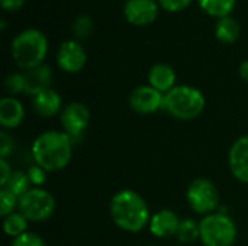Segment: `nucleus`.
<instances>
[{
  "label": "nucleus",
  "instance_id": "obj_4",
  "mask_svg": "<svg viewBox=\"0 0 248 246\" xmlns=\"http://www.w3.org/2000/svg\"><path fill=\"white\" fill-rule=\"evenodd\" d=\"M205 104L203 93L193 86H176L164 94V110L177 120H195L203 113Z\"/></svg>",
  "mask_w": 248,
  "mask_h": 246
},
{
  "label": "nucleus",
  "instance_id": "obj_32",
  "mask_svg": "<svg viewBox=\"0 0 248 246\" xmlns=\"http://www.w3.org/2000/svg\"><path fill=\"white\" fill-rule=\"evenodd\" d=\"M238 72H240V77H241L244 81H247L248 83V59L243 61V62L240 64V67H238Z\"/></svg>",
  "mask_w": 248,
  "mask_h": 246
},
{
  "label": "nucleus",
  "instance_id": "obj_20",
  "mask_svg": "<svg viewBox=\"0 0 248 246\" xmlns=\"http://www.w3.org/2000/svg\"><path fill=\"white\" fill-rule=\"evenodd\" d=\"M28 219L20 212H13L12 215L6 216L3 220V229L7 236H12L13 239L20 236L28 229Z\"/></svg>",
  "mask_w": 248,
  "mask_h": 246
},
{
  "label": "nucleus",
  "instance_id": "obj_30",
  "mask_svg": "<svg viewBox=\"0 0 248 246\" xmlns=\"http://www.w3.org/2000/svg\"><path fill=\"white\" fill-rule=\"evenodd\" d=\"M12 174H13V171H12L10 164L6 159L0 158V186L1 187H4L7 184V181L12 177Z\"/></svg>",
  "mask_w": 248,
  "mask_h": 246
},
{
  "label": "nucleus",
  "instance_id": "obj_1",
  "mask_svg": "<svg viewBox=\"0 0 248 246\" xmlns=\"http://www.w3.org/2000/svg\"><path fill=\"white\" fill-rule=\"evenodd\" d=\"M110 217L113 223L131 233L141 232L150 225L151 215L147 202L134 190H121L110 200Z\"/></svg>",
  "mask_w": 248,
  "mask_h": 246
},
{
  "label": "nucleus",
  "instance_id": "obj_16",
  "mask_svg": "<svg viewBox=\"0 0 248 246\" xmlns=\"http://www.w3.org/2000/svg\"><path fill=\"white\" fill-rule=\"evenodd\" d=\"M61 107L62 99L52 88H48L32 97V109L39 117H52L58 112H61Z\"/></svg>",
  "mask_w": 248,
  "mask_h": 246
},
{
  "label": "nucleus",
  "instance_id": "obj_14",
  "mask_svg": "<svg viewBox=\"0 0 248 246\" xmlns=\"http://www.w3.org/2000/svg\"><path fill=\"white\" fill-rule=\"evenodd\" d=\"M25 80V94L28 96H36L48 88H51L52 83V70L46 64H41L35 68L26 70L23 72Z\"/></svg>",
  "mask_w": 248,
  "mask_h": 246
},
{
  "label": "nucleus",
  "instance_id": "obj_31",
  "mask_svg": "<svg viewBox=\"0 0 248 246\" xmlns=\"http://www.w3.org/2000/svg\"><path fill=\"white\" fill-rule=\"evenodd\" d=\"M25 0H0V4L4 10L7 12H15L19 10L23 6Z\"/></svg>",
  "mask_w": 248,
  "mask_h": 246
},
{
  "label": "nucleus",
  "instance_id": "obj_3",
  "mask_svg": "<svg viewBox=\"0 0 248 246\" xmlns=\"http://www.w3.org/2000/svg\"><path fill=\"white\" fill-rule=\"evenodd\" d=\"M46 54L48 38L39 29H23L12 41V57L15 62L25 71L44 64Z\"/></svg>",
  "mask_w": 248,
  "mask_h": 246
},
{
  "label": "nucleus",
  "instance_id": "obj_6",
  "mask_svg": "<svg viewBox=\"0 0 248 246\" xmlns=\"http://www.w3.org/2000/svg\"><path fill=\"white\" fill-rule=\"evenodd\" d=\"M54 210L55 199L49 191L41 187H32L19 197L17 212H20L29 222H44L52 216Z\"/></svg>",
  "mask_w": 248,
  "mask_h": 246
},
{
  "label": "nucleus",
  "instance_id": "obj_13",
  "mask_svg": "<svg viewBox=\"0 0 248 246\" xmlns=\"http://www.w3.org/2000/svg\"><path fill=\"white\" fill-rule=\"evenodd\" d=\"M180 222L182 220L179 219V216L173 210L163 209V210L155 212L151 216L148 228H150V232L155 238L167 239V238H171V236H177Z\"/></svg>",
  "mask_w": 248,
  "mask_h": 246
},
{
  "label": "nucleus",
  "instance_id": "obj_24",
  "mask_svg": "<svg viewBox=\"0 0 248 246\" xmlns=\"http://www.w3.org/2000/svg\"><path fill=\"white\" fill-rule=\"evenodd\" d=\"M17 203H19V197H16L7 188L1 187V190H0V215L3 219L15 212V209L17 207Z\"/></svg>",
  "mask_w": 248,
  "mask_h": 246
},
{
  "label": "nucleus",
  "instance_id": "obj_5",
  "mask_svg": "<svg viewBox=\"0 0 248 246\" xmlns=\"http://www.w3.org/2000/svg\"><path fill=\"white\" fill-rule=\"evenodd\" d=\"M201 241L205 246H232L237 239V226L225 213H211L199 222Z\"/></svg>",
  "mask_w": 248,
  "mask_h": 246
},
{
  "label": "nucleus",
  "instance_id": "obj_2",
  "mask_svg": "<svg viewBox=\"0 0 248 246\" xmlns=\"http://www.w3.org/2000/svg\"><path fill=\"white\" fill-rule=\"evenodd\" d=\"M33 161L46 173L65 168L73 155V141L65 132L46 130L41 133L31 148Z\"/></svg>",
  "mask_w": 248,
  "mask_h": 246
},
{
  "label": "nucleus",
  "instance_id": "obj_9",
  "mask_svg": "<svg viewBox=\"0 0 248 246\" xmlns=\"http://www.w3.org/2000/svg\"><path fill=\"white\" fill-rule=\"evenodd\" d=\"M129 106L135 113L151 115L164 109V94L155 90L154 87L140 86L132 90L129 96Z\"/></svg>",
  "mask_w": 248,
  "mask_h": 246
},
{
  "label": "nucleus",
  "instance_id": "obj_7",
  "mask_svg": "<svg viewBox=\"0 0 248 246\" xmlns=\"http://www.w3.org/2000/svg\"><path fill=\"white\" fill-rule=\"evenodd\" d=\"M219 190L209 178H196L186 191V200L190 209L202 216L215 213L219 207Z\"/></svg>",
  "mask_w": 248,
  "mask_h": 246
},
{
  "label": "nucleus",
  "instance_id": "obj_17",
  "mask_svg": "<svg viewBox=\"0 0 248 246\" xmlns=\"http://www.w3.org/2000/svg\"><path fill=\"white\" fill-rule=\"evenodd\" d=\"M25 117V109L22 103L12 97H3L0 100V125L4 129H15L17 128Z\"/></svg>",
  "mask_w": 248,
  "mask_h": 246
},
{
  "label": "nucleus",
  "instance_id": "obj_8",
  "mask_svg": "<svg viewBox=\"0 0 248 246\" xmlns=\"http://www.w3.org/2000/svg\"><path fill=\"white\" fill-rule=\"evenodd\" d=\"M60 120L64 129L62 132H65L74 144L83 138L86 129L89 128L90 110L87 109L86 104L80 101H73V103H68L61 110Z\"/></svg>",
  "mask_w": 248,
  "mask_h": 246
},
{
  "label": "nucleus",
  "instance_id": "obj_12",
  "mask_svg": "<svg viewBox=\"0 0 248 246\" xmlns=\"http://www.w3.org/2000/svg\"><path fill=\"white\" fill-rule=\"evenodd\" d=\"M228 164L232 175L244 183L248 184V135L238 138L228 154Z\"/></svg>",
  "mask_w": 248,
  "mask_h": 246
},
{
  "label": "nucleus",
  "instance_id": "obj_15",
  "mask_svg": "<svg viewBox=\"0 0 248 246\" xmlns=\"http://www.w3.org/2000/svg\"><path fill=\"white\" fill-rule=\"evenodd\" d=\"M176 71L171 65L166 62L154 64L148 71V83L151 87L158 90L163 94H167L176 87Z\"/></svg>",
  "mask_w": 248,
  "mask_h": 246
},
{
  "label": "nucleus",
  "instance_id": "obj_23",
  "mask_svg": "<svg viewBox=\"0 0 248 246\" xmlns=\"http://www.w3.org/2000/svg\"><path fill=\"white\" fill-rule=\"evenodd\" d=\"M93 28H94V23L89 14H78L71 23L73 33L76 35V38H80V39L87 38L93 32Z\"/></svg>",
  "mask_w": 248,
  "mask_h": 246
},
{
  "label": "nucleus",
  "instance_id": "obj_22",
  "mask_svg": "<svg viewBox=\"0 0 248 246\" xmlns=\"http://www.w3.org/2000/svg\"><path fill=\"white\" fill-rule=\"evenodd\" d=\"M177 239L182 244H193L201 239V229L199 223L193 219H185L180 222L177 231Z\"/></svg>",
  "mask_w": 248,
  "mask_h": 246
},
{
  "label": "nucleus",
  "instance_id": "obj_10",
  "mask_svg": "<svg viewBox=\"0 0 248 246\" xmlns=\"http://www.w3.org/2000/svg\"><path fill=\"white\" fill-rule=\"evenodd\" d=\"M86 61L87 54L78 41L67 39L60 45L57 52V64L62 71L70 74L78 72L86 65Z\"/></svg>",
  "mask_w": 248,
  "mask_h": 246
},
{
  "label": "nucleus",
  "instance_id": "obj_27",
  "mask_svg": "<svg viewBox=\"0 0 248 246\" xmlns=\"http://www.w3.org/2000/svg\"><path fill=\"white\" fill-rule=\"evenodd\" d=\"M28 177L31 180V184L35 187H41L45 181H46V171L39 167V165H32L28 171Z\"/></svg>",
  "mask_w": 248,
  "mask_h": 246
},
{
  "label": "nucleus",
  "instance_id": "obj_29",
  "mask_svg": "<svg viewBox=\"0 0 248 246\" xmlns=\"http://www.w3.org/2000/svg\"><path fill=\"white\" fill-rule=\"evenodd\" d=\"M157 1L167 12H180L192 3V0H157Z\"/></svg>",
  "mask_w": 248,
  "mask_h": 246
},
{
  "label": "nucleus",
  "instance_id": "obj_19",
  "mask_svg": "<svg viewBox=\"0 0 248 246\" xmlns=\"http://www.w3.org/2000/svg\"><path fill=\"white\" fill-rule=\"evenodd\" d=\"M235 1L237 0H198L203 12L218 19L222 16H228L234 9Z\"/></svg>",
  "mask_w": 248,
  "mask_h": 246
},
{
  "label": "nucleus",
  "instance_id": "obj_28",
  "mask_svg": "<svg viewBox=\"0 0 248 246\" xmlns=\"http://www.w3.org/2000/svg\"><path fill=\"white\" fill-rule=\"evenodd\" d=\"M15 149V144L12 136H9L4 130L0 132V158L6 159Z\"/></svg>",
  "mask_w": 248,
  "mask_h": 246
},
{
  "label": "nucleus",
  "instance_id": "obj_33",
  "mask_svg": "<svg viewBox=\"0 0 248 246\" xmlns=\"http://www.w3.org/2000/svg\"><path fill=\"white\" fill-rule=\"evenodd\" d=\"M148 246H155V245H148Z\"/></svg>",
  "mask_w": 248,
  "mask_h": 246
},
{
  "label": "nucleus",
  "instance_id": "obj_26",
  "mask_svg": "<svg viewBox=\"0 0 248 246\" xmlns=\"http://www.w3.org/2000/svg\"><path fill=\"white\" fill-rule=\"evenodd\" d=\"M12 246H46V244L39 235L33 232H25L13 239Z\"/></svg>",
  "mask_w": 248,
  "mask_h": 246
},
{
  "label": "nucleus",
  "instance_id": "obj_25",
  "mask_svg": "<svg viewBox=\"0 0 248 246\" xmlns=\"http://www.w3.org/2000/svg\"><path fill=\"white\" fill-rule=\"evenodd\" d=\"M3 86L9 94H19L25 91V80L23 72H10L6 75Z\"/></svg>",
  "mask_w": 248,
  "mask_h": 246
},
{
  "label": "nucleus",
  "instance_id": "obj_18",
  "mask_svg": "<svg viewBox=\"0 0 248 246\" xmlns=\"http://www.w3.org/2000/svg\"><path fill=\"white\" fill-rule=\"evenodd\" d=\"M241 33V26L232 16H222L215 23V36L224 43H234Z\"/></svg>",
  "mask_w": 248,
  "mask_h": 246
},
{
  "label": "nucleus",
  "instance_id": "obj_21",
  "mask_svg": "<svg viewBox=\"0 0 248 246\" xmlns=\"http://www.w3.org/2000/svg\"><path fill=\"white\" fill-rule=\"evenodd\" d=\"M31 180L28 177V173L23 171H13L12 177L9 178L7 184L4 186V188H7L9 191H12L16 197H22L26 191H29L31 187Z\"/></svg>",
  "mask_w": 248,
  "mask_h": 246
},
{
  "label": "nucleus",
  "instance_id": "obj_11",
  "mask_svg": "<svg viewBox=\"0 0 248 246\" xmlns=\"http://www.w3.org/2000/svg\"><path fill=\"white\" fill-rule=\"evenodd\" d=\"M160 4L157 0H126L124 4L125 19L137 26L153 23L158 16Z\"/></svg>",
  "mask_w": 248,
  "mask_h": 246
}]
</instances>
